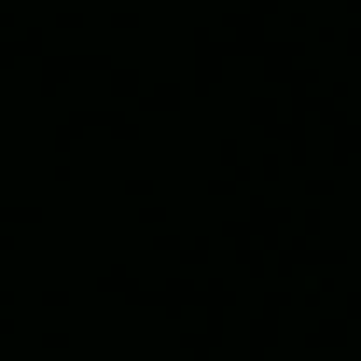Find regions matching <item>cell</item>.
<instances>
[]
</instances>
